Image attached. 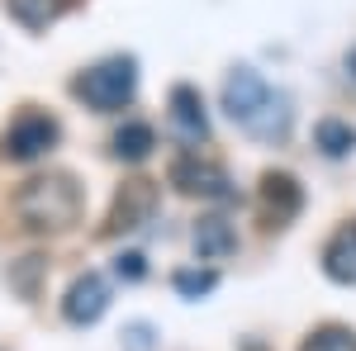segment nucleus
<instances>
[{"mask_svg":"<svg viewBox=\"0 0 356 351\" xmlns=\"http://www.w3.org/2000/svg\"><path fill=\"white\" fill-rule=\"evenodd\" d=\"M223 109H228V119H233L247 138H257V142H285V138H290V119H295L290 95L271 90L266 76L252 72V67H233V72L223 76Z\"/></svg>","mask_w":356,"mask_h":351,"instance_id":"nucleus-1","label":"nucleus"},{"mask_svg":"<svg viewBox=\"0 0 356 351\" xmlns=\"http://www.w3.org/2000/svg\"><path fill=\"white\" fill-rule=\"evenodd\" d=\"M15 218L29 233H62L81 218V186L67 171H48L19 186L15 195Z\"/></svg>","mask_w":356,"mask_h":351,"instance_id":"nucleus-2","label":"nucleus"},{"mask_svg":"<svg viewBox=\"0 0 356 351\" xmlns=\"http://www.w3.org/2000/svg\"><path fill=\"white\" fill-rule=\"evenodd\" d=\"M134 90H138V62L134 57H105V62H95L90 72H81L72 81V95L86 100L90 109H100V114L124 109L134 100Z\"/></svg>","mask_w":356,"mask_h":351,"instance_id":"nucleus-3","label":"nucleus"},{"mask_svg":"<svg viewBox=\"0 0 356 351\" xmlns=\"http://www.w3.org/2000/svg\"><path fill=\"white\" fill-rule=\"evenodd\" d=\"M53 142H57V119L53 114L29 109V114H19V119L5 129V138H0V157H10V162H33V157H43Z\"/></svg>","mask_w":356,"mask_h":351,"instance_id":"nucleus-4","label":"nucleus"},{"mask_svg":"<svg viewBox=\"0 0 356 351\" xmlns=\"http://www.w3.org/2000/svg\"><path fill=\"white\" fill-rule=\"evenodd\" d=\"M152 209H157V181H147V176L124 181L119 195H114V204H110V218H105V238H119V233L143 228L152 218Z\"/></svg>","mask_w":356,"mask_h":351,"instance_id":"nucleus-5","label":"nucleus"},{"mask_svg":"<svg viewBox=\"0 0 356 351\" xmlns=\"http://www.w3.org/2000/svg\"><path fill=\"white\" fill-rule=\"evenodd\" d=\"M171 186L181 190V195H200V199H233V181H228V171L219 162H204V157H176L171 162Z\"/></svg>","mask_w":356,"mask_h":351,"instance_id":"nucleus-6","label":"nucleus"},{"mask_svg":"<svg viewBox=\"0 0 356 351\" xmlns=\"http://www.w3.org/2000/svg\"><path fill=\"white\" fill-rule=\"evenodd\" d=\"M261 218H266V228H285V223H295L304 209V190L300 181L290 176V171H266L261 176Z\"/></svg>","mask_w":356,"mask_h":351,"instance_id":"nucleus-7","label":"nucleus"},{"mask_svg":"<svg viewBox=\"0 0 356 351\" xmlns=\"http://www.w3.org/2000/svg\"><path fill=\"white\" fill-rule=\"evenodd\" d=\"M110 309V280L105 275H95V270H86V275H76L72 285H67V295H62V318L67 323H95L100 313Z\"/></svg>","mask_w":356,"mask_h":351,"instance_id":"nucleus-8","label":"nucleus"},{"mask_svg":"<svg viewBox=\"0 0 356 351\" xmlns=\"http://www.w3.org/2000/svg\"><path fill=\"white\" fill-rule=\"evenodd\" d=\"M191 243H195V256H200V261H223V256L238 252V233H233V223L223 214H204L195 223Z\"/></svg>","mask_w":356,"mask_h":351,"instance_id":"nucleus-9","label":"nucleus"},{"mask_svg":"<svg viewBox=\"0 0 356 351\" xmlns=\"http://www.w3.org/2000/svg\"><path fill=\"white\" fill-rule=\"evenodd\" d=\"M171 129L181 138H209V114H204V100H200V90L195 85H176L171 90Z\"/></svg>","mask_w":356,"mask_h":351,"instance_id":"nucleus-10","label":"nucleus"},{"mask_svg":"<svg viewBox=\"0 0 356 351\" xmlns=\"http://www.w3.org/2000/svg\"><path fill=\"white\" fill-rule=\"evenodd\" d=\"M323 275L337 285H356V223L337 228L323 247Z\"/></svg>","mask_w":356,"mask_h":351,"instance_id":"nucleus-11","label":"nucleus"},{"mask_svg":"<svg viewBox=\"0 0 356 351\" xmlns=\"http://www.w3.org/2000/svg\"><path fill=\"white\" fill-rule=\"evenodd\" d=\"M314 147H318L323 157H347L356 147V129L342 124V119H318V124H314Z\"/></svg>","mask_w":356,"mask_h":351,"instance_id":"nucleus-12","label":"nucleus"},{"mask_svg":"<svg viewBox=\"0 0 356 351\" xmlns=\"http://www.w3.org/2000/svg\"><path fill=\"white\" fill-rule=\"evenodd\" d=\"M152 147H157V133H152L147 124H138V119L114 133V157H119V162H143Z\"/></svg>","mask_w":356,"mask_h":351,"instance_id":"nucleus-13","label":"nucleus"},{"mask_svg":"<svg viewBox=\"0 0 356 351\" xmlns=\"http://www.w3.org/2000/svg\"><path fill=\"white\" fill-rule=\"evenodd\" d=\"M5 15L24 28H48L62 15V0H5Z\"/></svg>","mask_w":356,"mask_h":351,"instance_id":"nucleus-14","label":"nucleus"},{"mask_svg":"<svg viewBox=\"0 0 356 351\" xmlns=\"http://www.w3.org/2000/svg\"><path fill=\"white\" fill-rule=\"evenodd\" d=\"M300 351H356V332L328 323V327H318V332H309Z\"/></svg>","mask_w":356,"mask_h":351,"instance_id":"nucleus-15","label":"nucleus"},{"mask_svg":"<svg viewBox=\"0 0 356 351\" xmlns=\"http://www.w3.org/2000/svg\"><path fill=\"white\" fill-rule=\"evenodd\" d=\"M171 285H176L186 299H200V295H209V290L219 285V270H214V266H204V270H176V275H171Z\"/></svg>","mask_w":356,"mask_h":351,"instance_id":"nucleus-16","label":"nucleus"},{"mask_svg":"<svg viewBox=\"0 0 356 351\" xmlns=\"http://www.w3.org/2000/svg\"><path fill=\"white\" fill-rule=\"evenodd\" d=\"M114 275H119V280H143V275H147L143 252H124V256H114Z\"/></svg>","mask_w":356,"mask_h":351,"instance_id":"nucleus-17","label":"nucleus"},{"mask_svg":"<svg viewBox=\"0 0 356 351\" xmlns=\"http://www.w3.org/2000/svg\"><path fill=\"white\" fill-rule=\"evenodd\" d=\"M124 351H152V327L147 323H129L124 327Z\"/></svg>","mask_w":356,"mask_h":351,"instance_id":"nucleus-18","label":"nucleus"},{"mask_svg":"<svg viewBox=\"0 0 356 351\" xmlns=\"http://www.w3.org/2000/svg\"><path fill=\"white\" fill-rule=\"evenodd\" d=\"M347 72H352V81H356V48L347 53Z\"/></svg>","mask_w":356,"mask_h":351,"instance_id":"nucleus-19","label":"nucleus"}]
</instances>
